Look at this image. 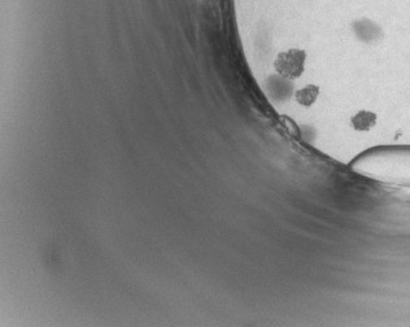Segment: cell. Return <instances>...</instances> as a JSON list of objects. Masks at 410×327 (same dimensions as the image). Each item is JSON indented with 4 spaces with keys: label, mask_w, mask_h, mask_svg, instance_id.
Returning a JSON list of instances; mask_svg holds the SVG:
<instances>
[{
    "label": "cell",
    "mask_w": 410,
    "mask_h": 327,
    "mask_svg": "<svg viewBox=\"0 0 410 327\" xmlns=\"http://www.w3.org/2000/svg\"><path fill=\"white\" fill-rule=\"evenodd\" d=\"M356 173L370 180L410 187V147H379L352 161Z\"/></svg>",
    "instance_id": "cell-1"
},
{
    "label": "cell",
    "mask_w": 410,
    "mask_h": 327,
    "mask_svg": "<svg viewBox=\"0 0 410 327\" xmlns=\"http://www.w3.org/2000/svg\"><path fill=\"white\" fill-rule=\"evenodd\" d=\"M305 61L307 52L300 48H288L274 58V71L285 80H297L305 71Z\"/></svg>",
    "instance_id": "cell-2"
},
{
    "label": "cell",
    "mask_w": 410,
    "mask_h": 327,
    "mask_svg": "<svg viewBox=\"0 0 410 327\" xmlns=\"http://www.w3.org/2000/svg\"><path fill=\"white\" fill-rule=\"evenodd\" d=\"M318 96H319V88L317 85L310 83V85L300 88L299 91H296L295 100L297 104H300L302 107L309 108L317 102Z\"/></svg>",
    "instance_id": "cell-3"
},
{
    "label": "cell",
    "mask_w": 410,
    "mask_h": 327,
    "mask_svg": "<svg viewBox=\"0 0 410 327\" xmlns=\"http://www.w3.org/2000/svg\"><path fill=\"white\" fill-rule=\"evenodd\" d=\"M376 123V116L371 112H360L352 117L353 129L357 131H367L371 129Z\"/></svg>",
    "instance_id": "cell-4"
}]
</instances>
